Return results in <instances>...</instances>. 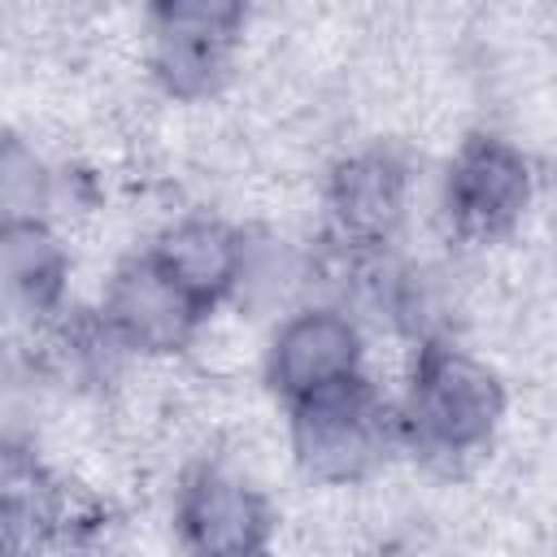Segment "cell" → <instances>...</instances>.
<instances>
[{"label":"cell","mask_w":557,"mask_h":557,"mask_svg":"<svg viewBox=\"0 0 557 557\" xmlns=\"http://www.w3.org/2000/svg\"><path fill=\"white\" fill-rule=\"evenodd\" d=\"M531 200L527 157L496 135H470L444 174V218L461 239L487 244L518 226Z\"/></svg>","instance_id":"cell-5"},{"label":"cell","mask_w":557,"mask_h":557,"mask_svg":"<svg viewBox=\"0 0 557 557\" xmlns=\"http://www.w3.org/2000/svg\"><path fill=\"white\" fill-rule=\"evenodd\" d=\"M292 457L318 483L366 479L400 435V413L379 396V387L357 374L331 392L287 405Z\"/></svg>","instance_id":"cell-2"},{"label":"cell","mask_w":557,"mask_h":557,"mask_svg":"<svg viewBox=\"0 0 557 557\" xmlns=\"http://www.w3.org/2000/svg\"><path fill=\"white\" fill-rule=\"evenodd\" d=\"M4 292L22 313H57L70 278V257L44 218H13L0 226Z\"/></svg>","instance_id":"cell-10"},{"label":"cell","mask_w":557,"mask_h":557,"mask_svg":"<svg viewBox=\"0 0 557 557\" xmlns=\"http://www.w3.org/2000/svg\"><path fill=\"white\" fill-rule=\"evenodd\" d=\"M0 196H4V222L13 218H44V200H48V174L35 161V152L9 135L4 139V157H0Z\"/></svg>","instance_id":"cell-11"},{"label":"cell","mask_w":557,"mask_h":557,"mask_svg":"<svg viewBox=\"0 0 557 557\" xmlns=\"http://www.w3.org/2000/svg\"><path fill=\"white\" fill-rule=\"evenodd\" d=\"M405 205H409V174L400 157L383 148L352 152L331 170L326 213L335 235L352 248H383L405 222Z\"/></svg>","instance_id":"cell-8"},{"label":"cell","mask_w":557,"mask_h":557,"mask_svg":"<svg viewBox=\"0 0 557 557\" xmlns=\"http://www.w3.org/2000/svg\"><path fill=\"white\" fill-rule=\"evenodd\" d=\"M152 22V74L178 100L213 96L231 74V52L244 26L239 4L222 0H170L148 13Z\"/></svg>","instance_id":"cell-4"},{"label":"cell","mask_w":557,"mask_h":557,"mask_svg":"<svg viewBox=\"0 0 557 557\" xmlns=\"http://www.w3.org/2000/svg\"><path fill=\"white\" fill-rule=\"evenodd\" d=\"M205 313L209 309L152 252H139L113 270L100 305V326L117 348L165 357L196 339Z\"/></svg>","instance_id":"cell-3"},{"label":"cell","mask_w":557,"mask_h":557,"mask_svg":"<svg viewBox=\"0 0 557 557\" xmlns=\"http://www.w3.org/2000/svg\"><path fill=\"white\" fill-rule=\"evenodd\" d=\"M205 309L235 296L248 265V235L222 218H183L148 248Z\"/></svg>","instance_id":"cell-9"},{"label":"cell","mask_w":557,"mask_h":557,"mask_svg":"<svg viewBox=\"0 0 557 557\" xmlns=\"http://www.w3.org/2000/svg\"><path fill=\"white\" fill-rule=\"evenodd\" d=\"M361 374V331L344 309L313 305L292 313L265 348V383L300 405Z\"/></svg>","instance_id":"cell-7"},{"label":"cell","mask_w":557,"mask_h":557,"mask_svg":"<svg viewBox=\"0 0 557 557\" xmlns=\"http://www.w3.org/2000/svg\"><path fill=\"white\" fill-rule=\"evenodd\" d=\"M174 522L191 557H235V553L265 548L270 505L231 466L200 461L178 483Z\"/></svg>","instance_id":"cell-6"},{"label":"cell","mask_w":557,"mask_h":557,"mask_svg":"<svg viewBox=\"0 0 557 557\" xmlns=\"http://www.w3.org/2000/svg\"><path fill=\"white\" fill-rule=\"evenodd\" d=\"M396 413L400 435L418 453L470 457L496 435L505 418V387L466 348H453L448 339H422Z\"/></svg>","instance_id":"cell-1"},{"label":"cell","mask_w":557,"mask_h":557,"mask_svg":"<svg viewBox=\"0 0 557 557\" xmlns=\"http://www.w3.org/2000/svg\"><path fill=\"white\" fill-rule=\"evenodd\" d=\"M235 557H274L270 548H252V553H235Z\"/></svg>","instance_id":"cell-12"}]
</instances>
